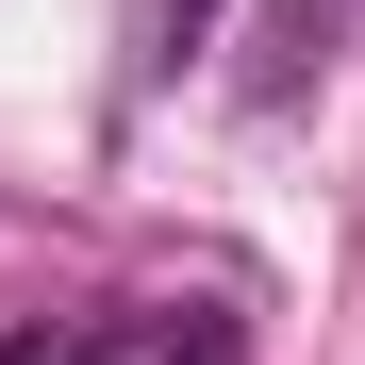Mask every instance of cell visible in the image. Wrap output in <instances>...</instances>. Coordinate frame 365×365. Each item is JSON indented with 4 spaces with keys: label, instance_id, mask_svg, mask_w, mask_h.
<instances>
[{
    "label": "cell",
    "instance_id": "cell-1",
    "mask_svg": "<svg viewBox=\"0 0 365 365\" xmlns=\"http://www.w3.org/2000/svg\"><path fill=\"white\" fill-rule=\"evenodd\" d=\"M34 365H232V316H200V299H133V316L34 332Z\"/></svg>",
    "mask_w": 365,
    "mask_h": 365
},
{
    "label": "cell",
    "instance_id": "cell-2",
    "mask_svg": "<svg viewBox=\"0 0 365 365\" xmlns=\"http://www.w3.org/2000/svg\"><path fill=\"white\" fill-rule=\"evenodd\" d=\"M200 34H216V0H150V50H166V67H182Z\"/></svg>",
    "mask_w": 365,
    "mask_h": 365
},
{
    "label": "cell",
    "instance_id": "cell-3",
    "mask_svg": "<svg viewBox=\"0 0 365 365\" xmlns=\"http://www.w3.org/2000/svg\"><path fill=\"white\" fill-rule=\"evenodd\" d=\"M0 365H34V332H0Z\"/></svg>",
    "mask_w": 365,
    "mask_h": 365
}]
</instances>
